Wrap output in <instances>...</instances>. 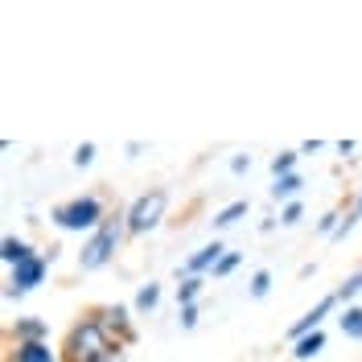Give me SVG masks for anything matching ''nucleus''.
Masks as SVG:
<instances>
[{
    "mask_svg": "<svg viewBox=\"0 0 362 362\" xmlns=\"http://www.w3.org/2000/svg\"><path fill=\"white\" fill-rule=\"evenodd\" d=\"M115 354V341L107 338L103 321H83L70 329L66 341V362H107Z\"/></svg>",
    "mask_w": 362,
    "mask_h": 362,
    "instance_id": "obj_1",
    "label": "nucleus"
},
{
    "mask_svg": "<svg viewBox=\"0 0 362 362\" xmlns=\"http://www.w3.org/2000/svg\"><path fill=\"white\" fill-rule=\"evenodd\" d=\"M243 214H247V202H235V206H226L223 214L214 218V226H230V223H239Z\"/></svg>",
    "mask_w": 362,
    "mask_h": 362,
    "instance_id": "obj_14",
    "label": "nucleus"
},
{
    "mask_svg": "<svg viewBox=\"0 0 362 362\" xmlns=\"http://www.w3.org/2000/svg\"><path fill=\"white\" fill-rule=\"evenodd\" d=\"M157 300H160V288H157V284H144V288H140V296H136V309H140V313H148Z\"/></svg>",
    "mask_w": 362,
    "mask_h": 362,
    "instance_id": "obj_13",
    "label": "nucleus"
},
{
    "mask_svg": "<svg viewBox=\"0 0 362 362\" xmlns=\"http://www.w3.org/2000/svg\"><path fill=\"white\" fill-rule=\"evenodd\" d=\"M17 362H54V354H49V346H42V341H25L21 350H17Z\"/></svg>",
    "mask_w": 362,
    "mask_h": 362,
    "instance_id": "obj_8",
    "label": "nucleus"
},
{
    "mask_svg": "<svg viewBox=\"0 0 362 362\" xmlns=\"http://www.w3.org/2000/svg\"><path fill=\"white\" fill-rule=\"evenodd\" d=\"M42 272H45V264L37 259V255H29L25 264H17V268H13V296L25 293V288H33V284L42 280Z\"/></svg>",
    "mask_w": 362,
    "mask_h": 362,
    "instance_id": "obj_5",
    "label": "nucleus"
},
{
    "mask_svg": "<svg viewBox=\"0 0 362 362\" xmlns=\"http://www.w3.org/2000/svg\"><path fill=\"white\" fill-rule=\"evenodd\" d=\"M235 264H239V255H223V264L214 268V276H226V272L235 268Z\"/></svg>",
    "mask_w": 362,
    "mask_h": 362,
    "instance_id": "obj_23",
    "label": "nucleus"
},
{
    "mask_svg": "<svg viewBox=\"0 0 362 362\" xmlns=\"http://www.w3.org/2000/svg\"><path fill=\"white\" fill-rule=\"evenodd\" d=\"M354 293H362V272H358V276H350V280L341 284V300H346V296H354Z\"/></svg>",
    "mask_w": 362,
    "mask_h": 362,
    "instance_id": "obj_20",
    "label": "nucleus"
},
{
    "mask_svg": "<svg viewBox=\"0 0 362 362\" xmlns=\"http://www.w3.org/2000/svg\"><path fill=\"white\" fill-rule=\"evenodd\" d=\"M293 160H296V153H284V157H276V160H272V173H276V177H288Z\"/></svg>",
    "mask_w": 362,
    "mask_h": 362,
    "instance_id": "obj_16",
    "label": "nucleus"
},
{
    "mask_svg": "<svg viewBox=\"0 0 362 362\" xmlns=\"http://www.w3.org/2000/svg\"><path fill=\"white\" fill-rule=\"evenodd\" d=\"M268 284H272L268 272H255V276H251V296H264L268 293Z\"/></svg>",
    "mask_w": 362,
    "mask_h": 362,
    "instance_id": "obj_17",
    "label": "nucleus"
},
{
    "mask_svg": "<svg viewBox=\"0 0 362 362\" xmlns=\"http://www.w3.org/2000/svg\"><path fill=\"white\" fill-rule=\"evenodd\" d=\"M95 160V144H78L74 148V165H90Z\"/></svg>",
    "mask_w": 362,
    "mask_h": 362,
    "instance_id": "obj_18",
    "label": "nucleus"
},
{
    "mask_svg": "<svg viewBox=\"0 0 362 362\" xmlns=\"http://www.w3.org/2000/svg\"><path fill=\"white\" fill-rule=\"evenodd\" d=\"M160 214H165V194H144L140 202L128 210V230H153L160 223Z\"/></svg>",
    "mask_w": 362,
    "mask_h": 362,
    "instance_id": "obj_4",
    "label": "nucleus"
},
{
    "mask_svg": "<svg viewBox=\"0 0 362 362\" xmlns=\"http://www.w3.org/2000/svg\"><path fill=\"white\" fill-rule=\"evenodd\" d=\"M17 334H21V338H42V334H45V325H42V321H25V325L17 329Z\"/></svg>",
    "mask_w": 362,
    "mask_h": 362,
    "instance_id": "obj_19",
    "label": "nucleus"
},
{
    "mask_svg": "<svg viewBox=\"0 0 362 362\" xmlns=\"http://www.w3.org/2000/svg\"><path fill=\"white\" fill-rule=\"evenodd\" d=\"M334 300H338V296H325V300H321L317 309H309V313H305L300 321H296V325L288 329V334H293V338H309V329H317V321H321V317H325L329 309H334Z\"/></svg>",
    "mask_w": 362,
    "mask_h": 362,
    "instance_id": "obj_6",
    "label": "nucleus"
},
{
    "mask_svg": "<svg viewBox=\"0 0 362 362\" xmlns=\"http://www.w3.org/2000/svg\"><path fill=\"white\" fill-rule=\"evenodd\" d=\"M115 243H119V223H103L95 230V239L83 247V268H103L112 259Z\"/></svg>",
    "mask_w": 362,
    "mask_h": 362,
    "instance_id": "obj_3",
    "label": "nucleus"
},
{
    "mask_svg": "<svg viewBox=\"0 0 362 362\" xmlns=\"http://www.w3.org/2000/svg\"><path fill=\"white\" fill-rule=\"evenodd\" d=\"M296 218H300V206H296V202H293V206H284V218H280V223H284V226H293Z\"/></svg>",
    "mask_w": 362,
    "mask_h": 362,
    "instance_id": "obj_22",
    "label": "nucleus"
},
{
    "mask_svg": "<svg viewBox=\"0 0 362 362\" xmlns=\"http://www.w3.org/2000/svg\"><path fill=\"white\" fill-rule=\"evenodd\" d=\"M4 259L17 268V264H25V259H29V247H25L21 239H4Z\"/></svg>",
    "mask_w": 362,
    "mask_h": 362,
    "instance_id": "obj_9",
    "label": "nucleus"
},
{
    "mask_svg": "<svg viewBox=\"0 0 362 362\" xmlns=\"http://www.w3.org/2000/svg\"><path fill=\"white\" fill-rule=\"evenodd\" d=\"M194 321H198V309H194V305H185V309H181V325H185V329H194Z\"/></svg>",
    "mask_w": 362,
    "mask_h": 362,
    "instance_id": "obj_21",
    "label": "nucleus"
},
{
    "mask_svg": "<svg viewBox=\"0 0 362 362\" xmlns=\"http://www.w3.org/2000/svg\"><path fill=\"white\" fill-rule=\"evenodd\" d=\"M296 189H300V177H296V173H288V177H276V185H272V194H276V198H293Z\"/></svg>",
    "mask_w": 362,
    "mask_h": 362,
    "instance_id": "obj_11",
    "label": "nucleus"
},
{
    "mask_svg": "<svg viewBox=\"0 0 362 362\" xmlns=\"http://www.w3.org/2000/svg\"><path fill=\"white\" fill-rule=\"evenodd\" d=\"M99 214H103V206L95 202V198H78V202L58 206L54 210V223L62 226V230H83V226L99 223Z\"/></svg>",
    "mask_w": 362,
    "mask_h": 362,
    "instance_id": "obj_2",
    "label": "nucleus"
},
{
    "mask_svg": "<svg viewBox=\"0 0 362 362\" xmlns=\"http://www.w3.org/2000/svg\"><path fill=\"white\" fill-rule=\"evenodd\" d=\"M341 334L362 338V309H346V313H341Z\"/></svg>",
    "mask_w": 362,
    "mask_h": 362,
    "instance_id": "obj_10",
    "label": "nucleus"
},
{
    "mask_svg": "<svg viewBox=\"0 0 362 362\" xmlns=\"http://www.w3.org/2000/svg\"><path fill=\"white\" fill-rule=\"evenodd\" d=\"M223 264V243H210V247H202L189 264H185V272H202V268H218Z\"/></svg>",
    "mask_w": 362,
    "mask_h": 362,
    "instance_id": "obj_7",
    "label": "nucleus"
},
{
    "mask_svg": "<svg viewBox=\"0 0 362 362\" xmlns=\"http://www.w3.org/2000/svg\"><path fill=\"white\" fill-rule=\"evenodd\" d=\"M321 346H325V338H321V334H309V338H300V346H296V358H313L317 350H321Z\"/></svg>",
    "mask_w": 362,
    "mask_h": 362,
    "instance_id": "obj_12",
    "label": "nucleus"
},
{
    "mask_svg": "<svg viewBox=\"0 0 362 362\" xmlns=\"http://www.w3.org/2000/svg\"><path fill=\"white\" fill-rule=\"evenodd\" d=\"M198 288H202V280H194V276H189V280L181 284V309H185V305H194V296H198Z\"/></svg>",
    "mask_w": 362,
    "mask_h": 362,
    "instance_id": "obj_15",
    "label": "nucleus"
}]
</instances>
